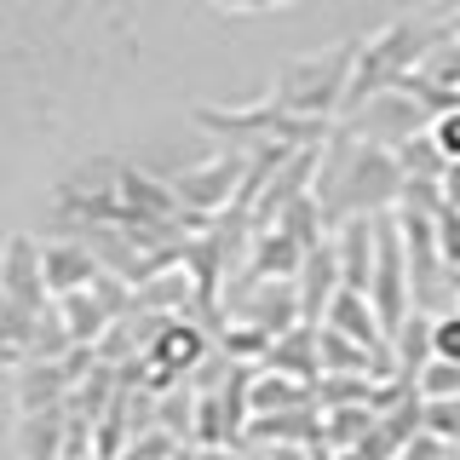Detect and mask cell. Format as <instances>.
<instances>
[{
    "label": "cell",
    "mask_w": 460,
    "mask_h": 460,
    "mask_svg": "<svg viewBox=\"0 0 460 460\" xmlns=\"http://www.w3.org/2000/svg\"><path fill=\"white\" fill-rule=\"evenodd\" d=\"M316 201H323L328 225L357 219V213H392L402 201L397 150L357 138L351 127H334L323 144V167H316Z\"/></svg>",
    "instance_id": "obj_1"
},
{
    "label": "cell",
    "mask_w": 460,
    "mask_h": 460,
    "mask_svg": "<svg viewBox=\"0 0 460 460\" xmlns=\"http://www.w3.org/2000/svg\"><path fill=\"white\" fill-rule=\"evenodd\" d=\"M438 40H443V29H426V23H414V18H397V23H385L380 35H368L363 47H357L351 93H345V110L340 115H351L374 93H392V86H402V75H414Z\"/></svg>",
    "instance_id": "obj_2"
},
{
    "label": "cell",
    "mask_w": 460,
    "mask_h": 460,
    "mask_svg": "<svg viewBox=\"0 0 460 460\" xmlns=\"http://www.w3.org/2000/svg\"><path fill=\"white\" fill-rule=\"evenodd\" d=\"M357 47H363V40H340V47H328V52H305V58H294V64H282L277 81H270V98L294 115L334 121L345 110V93H351Z\"/></svg>",
    "instance_id": "obj_3"
},
{
    "label": "cell",
    "mask_w": 460,
    "mask_h": 460,
    "mask_svg": "<svg viewBox=\"0 0 460 460\" xmlns=\"http://www.w3.org/2000/svg\"><path fill=\"white\" fill-rule=\"evenodd\" d=\"M196 127L236 150H265V144H328L334 121H316V115H294L277 98H259L248 110H219V104H196Z\"/></svg>",
    "instance_id": "obj_4"
},
{
    "label": "cell",
    "mask_w": 460,
    "mask_h": 460,
    "mask_svg": "<svg viewBox=\"0 0 460 460\" xmlns=\"http://www.w3.org/2000/svg\"><path fill=\"white\" fill-rule=\"evenodd\" d=\"M397 213V230H402V253H409V282H414V305L438 311L443 294H460V277L443 259V242H438V213H420V208H392Z\"/></svg>",
    "instance_id": "obj_5"
},
{
    "label": "cell",
    "mask_w": 460,
    "mask_h": 460,
    "mask_svg": "<svg viewBox=\"0 0 460 460\" xmlns=\"http://www.w3.org/2000/svg\"><path fill=\"white\" fill-rule=\"evenodd\" d=\"M340 121L351 127L357 138L397 150L402 138H414V133H426V127H431V110H426L420 98L409 93V86H392V93H374V98H363V104H357L351 115H340Z\"/></svg>",
    "instance_id": "obj_6"
},
{
    "label": "cell",
    "mask_w": 460,
    "mask_h": 460,
    "mask_svg": "<svg viewBox=\"0 0 460 460\" xmlns=\"http://www.w3.org/2000/svg\"><path fill=\"white\" fill-rule=\"evenodd\" d=\"M242 179H248V150H236V144H230L225 155H213V162L184 167L179 179H172V190H179V201H184V213H190V219L208 225V219H219L230 201H236Z\"/></svg>",
    "instance_id": "obj_7"
},
{
    "label": "cell",
    "mask_w": 460,
    "mask_h": 460,
    "mask_svg": "<svg viewBox=\"0 0 460 460\" xmlns=\"http://www.w3.org/2000/svg\"><path fill=\"white\" fill-rule=\"evenodd\" d=\"M230 316L259 323L270 334H288L294 323H305V299H299V277H242L230 294Z\"/></svg>",
    "instance_id": "obj_8"
},
{
    "label": "cell",
    "mask_w": 460,
    "mask_h": 460,
    "mask_svg": "<svg viewBox=\"0 0 460 460\" xmlns=\"http://www.w3.org/2000/svg\"><path fill=\"white\" fill-rule=\"evenodd\" d=\"M213 351L208 340V323H190V316H167L162 334L150 340V351H144V368H150V392H172V380L179 374L201 368V357Z\"/></svg>",
    "instance_id": "obj_9"
},
{
    "label": "cell",
    "mask_w": 460,
    "mask_h": 460,
    "mask_svg": "<svg viewBox=\"0 0 460 460\" xmlns=\"http://www.w3.org/2000/svg\"><path fill=\"white\" fill-rule=\"evenodd\" d=\"M0 294L18 299L29 311H47L52 305V288H47V265H40V242L35 236H6L0 248Z\"/></svg>",
    "instance_id": "obj_10"
},
{
    "label": "cell",
    "mask_w": 460,
    "mask_h": 460,
    "mask_svg": "<svg viewBox=\"0 0 460 460\" xmlns=\"http://www.w3.org/2000/svg\"><path fill=\"white\" fill-rule=\"evenodd\" d=\"M334 253H340V282L363 288L374 282V265H380V213H357V219L334 225Z\"/></svg>",
    "instance_id": "obj_11"
},
{
    "label": "cell",
    "mask_w": 460,
    "mask_h": 460,
    "mask_svg": "<svg viewBox=\"0 0 460 460\" xmlns=\"http://www.w3.org/2000/svg\"><path fill=\"white\" fill-rule=\"evenodd\" d=\"M12 397H18V414H35V409H64L69 392H75V363H47V357H29L23 368H12Z\"/></svg>",
    "instance_id": "obj_12"
},
{
    "label": "cell",
    "mask_w": 460,
    "mask_h": 460,
    "mask_svg": "<svg viewBox=\"0 0 460 460\" xmlns=\"http://www.w3.org/2000/svg\"><path fill=\"white\" fill-rule=\"evenodd\" d=\"M40 265H47L52 299H58V294H75V288H93L98 277H104V259L86 248L81 236H52V242H40Z\"/></svg>",
    "instance_id": "obj_13"
},
{
    "label": "cell",
    "mask_w": 460,
    "mask_h": 460,
    "mask_svg": "<svg viewBox=\"0 0 460 460\" xmlns=\"http://www.w3.org/2000/svg\"><path fill=\"white\" fill-rule=\"evenodd\" d=\"M64 443H69V402L64 409L18 414V431H12L18 460H64Z\"/></svg>",
    "instance_id": "obj_14"
},
{
    "label": "cell",
    "mask_w": 460,
    "mask_h": 460,
    "mask_svg": "<svg viewBox=\"0 0 460 460\" xmlns=\"http://www.w3.org/2000/svg\"><path fill=\"white\" fill-rule=\"evenodd\" d=\"M265 368L299 374V380H323V323H294L288 334L270 340Z\"/></svg>",
    "instance_id": "obj_15"
},
{
    "label": "cell",
    "mask_w": 460,
    "mask_h": 460,
    "mask_svg": "<svg viewBox=\"0 0 460 460\" xmlns=\"http://www.w3.org/2000/svg\"><path fill=\"white\" fill-rule=\"evenodd\" d=\"M305 253H311V248L294 236V230L265 225V230L253 236V248H248V265H242V277H299Z\"/></svg>",
    "instance_id": "obj_16"
},
{
    "label": "cell",
    "mask_w": 460,
    "mask_h": 460,
    "mask_svg": "<svg viewBox=\"0 0 460 460\" xmlns=\"http://www.w3.org/2000/svg\"><path fill=\"white\" fill-rule=\"evenodd\" d=\"M340 253H334V236L316 242L305 253V265H299V299H305V323H323L328 316V299L340 294Z\"/></svg>",
    "instance_id": "obj_17"
},
{
    "label": "cell",
    "mask_w": 460,
    "mask_h": 460,
    "mask_svg": "<svg viewBox=\"0 0 460 460\" xmlns=\"http://www.w3.org/2000/svg\"><path fill=\"white\" fill-rule=\"evenodd\" d=\"M323 323H334L340 334L363 340V345H374V351H385V345H392V334H385L380 311H374V299L363 294V288H340V294L328 299V316H323Z\"/></svg>",
    "instance_id": "obj_18"
},
{
    "label": "cell",
    "mask_w": 460,
    "mask_h": 460,
    "mask_svg": "<svg viewBox=\"0 0 460 460\" xmlns=\"http://www.w3.org/2000/svg\"><path fill=\"white\" fill-rule=\"evenodd\" d=\"M248 402L253 414H282V409H305L316 402V380H299V374H282V368H253V385H248Z\"/></svg>",
    "instance_id": "obj_19"
},
{
    "label": "cell",
    "mask_w": 460,
    "mask_h": 460,
    "mask_svg": "<svg viewBox=\"0 0 460 460\" xmlns=\"http://www.w3.org/2000/svg\"><path fill=\"white\" fill-rule=\"evenodd\" d=\"M35 328H40V311L0 294V368H23L35 357Z\"/></svg>",
    "instance_id": "obj_20"
},
{
    "label": "cell",
    "mask_w": 460,
    "mask_h": 460,
    "mask_svg": "<svg viewBox=\"0 0 460 460\" xmlns=\"http://www.w3.org/2000/svg\"><path fill=\"white\" fill-rule=\"evenodd\" d=\"M270 328H259V323H242V316H230V323L219 328V351L225 357H236V363H265V351H270Z\"/></svg>",
    "instance_id": "obj_21"
},
{
    "label": "cell",
    "mask_w": 460,
    "mask_h": 460,
    "mask_svg": "<svg viewBox=\"0 0 460 460\" xmlns=\"http://www.w3.org/2000/svg\"><path fill=\"white\" fill-rule=\"evenodd\" d=\"M397 162H402V179H443L449 155L438 150V138H431V127H426V133H414V138L397 144Z\"/></svg>",
    "instance_id": "obj_22"
},
{
    "label": "cell",
    "mask_w": 460,
    "mask_h": 460,
    "mask_svg": "<svg viewBox=\"0 0 460 460\" xmlns=\"http://www.w3.org/2000/svg\"><path fill=\"white\" fill-rule=\"evenodd\" d=\"M409 385L426 402H449V397H460V363H455V357H426V363L414 368Z\"/></svg>",
    "instance_id": "obj_23"
},
{
    "label": "cell",
    "mask_w": 460,
    "mask_h": 460,
    "mask_svg": "<svg viewBox=\"0 0 460 460\" xmlns=\"http://www.w3.org/2000/svg\"><path fill=\"white\" fill-rule=\"evenodd\" d=\"M431 357H455L460 363V305L431 316Z\"/></svg>",
    "instance_id": "obj_24"
},
{
    "label": "cell",
    "mask_w": 460,
    "mask_h": 460,
    "mask_svg": "<svg viewBox=\"0 0 460 460\" xmlns=\"http://www.w3.org/2000/svg\"><path fill=\"white\" fill-rule=\"evenodd\" d=\"M397 460H455V455H449V438H443V431L420 426V431H414V438L397 449Z\"/></svg>",
    "instance_id": "obj_25"
},
{
    "label": "cell",
    "mask_w": 460,
    "mask_h": 460,
    "mask_svg": "<svg viewBox=\"0 0 460 460\" xmlns=\"http://www.w3.org/2000/svg\"><path fill=\"white\" fill-rule=\"evenodd\" d=\"M438 242H443V259H449V270L460 277V208H449V201L438 208Z\"/></svg>",
    "instance_id": "obj_26"
},
{
    "label": "cell",
    "mask_w": 460,
    "mask_h": 460,
    "mask_svg": "<svg viewBox=\"0 0 460 460\" xmlns=\"http://www.w3.org/2000/svg\"><path fill=\"white\" fill-rule=\"evenodd\" d=\"M431 138H438V150L449 155V162H460V104L443 110V115H431Z\"/></svg>",
    "instance_id": "obj_27"
},
{
    "label": "cell",
    "mask_w": 460,
    "mask_h": 460,
    "mask_svg": "<svg viewBox=\"0 0 460 460\" xmlns=\"http://www.w3.org/2000/svg\"><path fill=\"white\" fill-rule=\"evenodd\" d=\"M443 201H449V208H460V162L443 167Z\"/></svg>",
    "instance_id": "obj_28"
},
{
    "label": "cell",
    "mask_w": 460,
    "mask_h": 460,
    "mask_svg": "<svg viewBox=\"0 0 460 460\" xmlns=\"http://www.w3.org/2000/svg\"><path fill=\"white\" fill-rule=\"evenodd\" d=\"M270 460H316V455H311V443H277Z\"/></svg>",
    "instance_id": "obj_29"
},
{
    "label": "cell",
    "mask_w": 460,
    "mask_h": 460,
    "mask_svg": "<svg viewBox=\"0 0 460 460\" xmlns=\"http://www.w3.org/2000/svg\"><path fill=\"white\" fill-rule=\"evenodd\" d=\"M213 6H225V12H253L259 0H213Z\"/></svg>",
    "instance_id": "obj_30"
},
{
    "label": "cell",
    "mask_w": 460,
    "mask_h": 460,
    "mask_svg": "<svg viewBox=\"0 0 460 460\" xmlns=\"http://www.w3.org/2000/svg\"><path fill=\"white\" fill-rule=\"evenodd\" d=\"M259 6H288V0H259Z\"/></svg>",
    "instance_id": "obj_31"
},
{
    "label": "cell",
    "mask_w": 460,
    "mask_h": 460,
    "mask_svg": "<svg viewBox=\"0 0 460 460\" xmlns=\"http://www.w3.org/2000/svg\"><path fill=\"white\" fill-rule=\"evenodd\" d=\"M443 6H460V0H443Z\"/></svg>",
    "instance_id": "obj_32"
},
{
    "label": "cell",
    "mask_w": 460,
    "mask_h": 460,
    "mask_svg": "<svg viewBox=\"0 0 460 460\" xmlns=\"http://www.w3.org/2000/svg\"><path fill=\"white\" fill-rule=\"evenodd\" d=\"M455 305H460V294H455Z\"/></svg>",
    "instance_id": "obj_33"
}]
</instances>
